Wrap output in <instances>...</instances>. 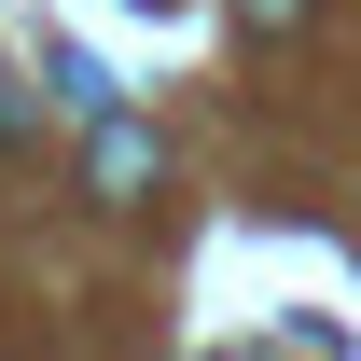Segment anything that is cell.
Returning <instances> with one entry per match:
<instances>
[{
    "label": "cell",
    "mask_w": 361,
    "mask_h": 361,
    "mask_svg": "<svg viewBox=\"0 0 361 361\" xmlns=\"http://www.w3.org/2000/svg\"><path fill=\"white\" fill-rule=\"evenodd\" d=\"M84 167H97V195H111V209H139V195H153V139H139L126 111H97V126H84Z\"/></svg>",
    "instance_id": "cell-1"
},
{
    "label": "cell",
    "mask_w": 361,
    "mask_h": 361,
    "mask_svg": "<svg viewBox=\"0 0 361 361\" xmlns=\"http://www.w3.org/2000/svg\"><path fill=\"white\" fill-rule=\"evenodd\" d=\"M236 28H250V42H292V28H306V0H236Z\"/></svg>",
    "instance_id": "cell-2"
},
{
    "label": "cell",
    "mask_w": 361,
    "mask_h": 361,
    "mask_svg": "<svg viewBox=\"0 0 361 361\" xmlns=\"http://www.w3.org/2000/svg\"><path fill=\"white\" fill-rule=\"evenodd\" d=\"M139 14H167V0H139Z\"/></svg>",
    "instance_id": "cell-3"
}]
</instances>
